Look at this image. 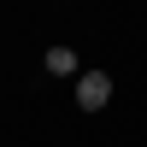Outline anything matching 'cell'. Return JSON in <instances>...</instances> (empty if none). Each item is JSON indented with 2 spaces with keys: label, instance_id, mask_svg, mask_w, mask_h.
<instances>
[{
  "label": "cell",
  "instance_id": "cell-1",
  "mask_svg": "<svg viewBox=\"0 0 147 147\" xmlns=\"http://www.w3.org/2000/svg\"><path fill=\"white\" fill-rule=\"evenodd\" d=\"M106 100H112V77L106 71H77V106L82 112H100Z\"/></svg>",
  "mask_w": 147,
  "mask_h": 147
},
{
  "label": "cell",
  "instance_id": "cell-2",
  "mask_svg": "<svg viewBox=\"0 0 147 147\" xmlns=\"http://www.w3.org/2000/svg\"><path fill=\"white\" fill-rule=\"evenodd\" d=\"M47 71H53V77H77V53H71V47H47V59H41Z\"/></svg>",
  "mask_w": 147,
  "mask_h": 147
}]
</instances>
